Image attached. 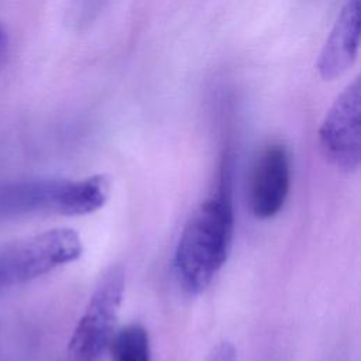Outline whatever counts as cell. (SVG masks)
Listing matches in <instances>:
<instances>
[{
  "mask_svg": "<svg viewBox=\"0 0 361 361\" xmlns=\"http://www.w3.org/2000/svg\"><path fill=\"white\" fill-rule=\"evenodd\" d=\"M234 235L230 193L221 188L204 199L186 221L173 255L175 275L190 295L206 290L227 262Z\"/></svg>",
  "mask_w": 361,
  "mask_h": 361,
  "instance_id": "obj_1",
  "label": "cell"
},
{
  "mask_svg": "<svg viewBox=\"0 0 361 361\" xmlns=\"http://www.w3.org/2000/svg\"><path fill=\"white\" fill-rule=\"evenodd\" d=\"M111 182L106 175L82 179L37 178L0 185V219L28 214L86 216L109 200Z\"/></svg>",
  "mask_w": 361,
  "mask_h": 361,
  "instance_id": "obj_2",
  "label": "cell"
},
{
  "mask_svg": "<svg viewBox=\"0 0 361 361\" xmlns=\"http://www.w3.org/2000/svg\"><path fill=\"white\" fill-rule=\"evenodd\" d=\"M83 252L80 235L68 227L34 234L0 247V288L44 276L76 261Z\"/></svg>",
  "mask_w": 361,
  "mask_h": 361,
  "instance_id": "obj_3",
  "label": "cell"
},
{
  "mask_svg": "<svg viewBox=\"0 0 361 361\" xmlns=\"http://www.w3.org/2000/svg\"><path fill=\"white\" fill-rule=\"evenodd\" d=\"M126 274L109 268L96 285L59 361H99L110 344L123 303Z\"/></svg>",
  "mask_w": 361,
  "mask_h": 361,
  "instance_id": "obj_4",
  "label": "cell"
},
{
  "mask_svg": "<svg viewBox=\"0 0 361 361\" xmlns=\"http://www.w3.org/2000/svg\"><path fill=\"white\" fill-rule=\"evenodd\" d=\"M324 158L337 169L351 173L361 162V86L355 78L336 99L319 128Z\"/></svg>",
  "mask_w": 361,
  "mask_h": 361,
  "instance_id": "obj_5",
  "label": "cell"
},
{
  "mask_svg": "<svg viewBox=\"0 0 361 361\" xmlns=\"http://www.w3.org/2000/svg\"><path fill=\"white\" fill-rule=\"evenodd\" d=\"M292 179L290 154L282 142H269L257 154L248 178V206L259 220L275 217L285 206Z\"/></svg>",
  "mask_w": 361,
  "mask_h": 361,
  "instance_id": "obj_6",
  "label": "cell"
},
{
  "mask_svg": "<svg viewBox=\"0 0 361 361\" xmlns=\"http://www.w3.org/2000/svg\"><path fill=\"white\" fill-rule=\"evenodd\" d=\"M360 47V0H347L323 48L316 68L324 80L343 75L355 61Z\"/></svg>",
  "mask_w": 361,
  "mask_h": 361,
  "instance_id": "obj_7",
  "label": "cell"
},
{
  "mask_svg": "<svg viewBox=\"0 0 361 361\" xmlns=\"http://www.w3.org/2000/svg\"><path fill=\"white\" fill-rule=\"evenodd\" d=\"M111 361H151L149 336L137 322L118 329L110 340Z\"/></svg>",
  "mask_w": 361,
  "mask_h": 361,
  "instance_id": "obj_8",
  "label": "cell"
},
{
  "mask_svg": "<svg viewBox=\"0 0 361 361\" xmlns=\"http://www.w3.org/2000/svg\"><path fill=\"white\" fill-rule=\"evenodd\" d=\"M204 361H238L237 350L230 341H221L210 350Z\"/></svg>",
  "mask_w": 361,
  "mask_h": 361,
  "instance_id": "obj_9",
  "label": "cell"
},
{
  "mask_svg": "<svg viewBox=\"0 0 361 361\" xmlns=\"http://www.w3.org/2000/svg\"><path fill=\"white\" fill-rule=\"evenodd\" d=\"M7 48H8V35H7V31L3 25V23L0 21V66L6 58Z\"/></svg>",
  "mask_w": 361,
  "mask_h": 361,
  "instance_id": "obj_10",
  "label": "cell"
}]
</instances>
